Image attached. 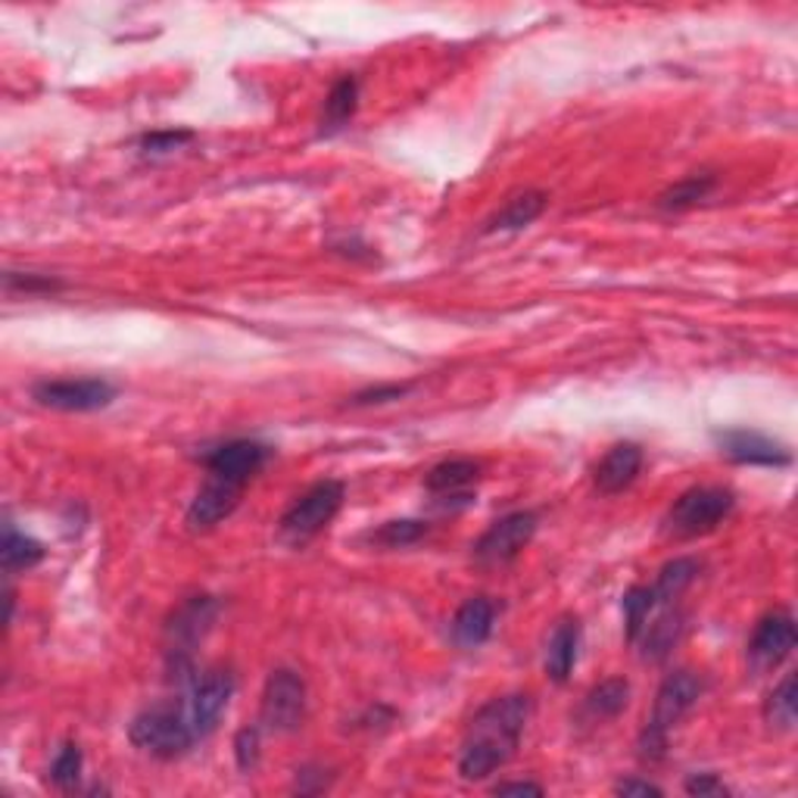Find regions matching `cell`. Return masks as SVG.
Here are the masks:
<instances>
[{
  "label": "cell",
  "instance_id": "1",
  "mask_svg": "<svg viewBox=\"0 0 798 798\" xmlns=\"http://www.w3.org/2000/svg\"><path fill=\"white\" fill-rule=\"evenodd\" d=\"M531 720V698L512 693L487 702L468 724L459 748V774L466 780H487L499 767L509 765L524 727Z\"/></svg>",
  "mask_w": 798,
  "mask_h": 798
},
{
  "label": "cell",
  "instance_id": "2",
  "mask_svg": "<svg viewBox=\"0 0 798 798\" xmlns=\"http://www.w3.org/2000/svg\"><path fill=\"white\" fill-rule=\"evenodd\" d=\"M702 696V681L689 671H674L667 674L665 683L658 686V696L652 705L646 727L640 733V758L646 761H658L665 758L667 736L681 724L683 717L693 712V705Z\"/></svg>",
  "mask_w": 798,
  "mask_h": 798
},
{
  "label": "cell",
  "instance_id": "3",
  "mask_svg": "<svg viewBox=\"0 0 798 798\" xmlns=\"http://www.w3.org/2000/svg\"><path fill=\"white\" fill-rule=\"evenodd\" d=\"M344 497H347V490H344L340 481L313 483V487L284 512L282 521H278V531H282L284 540L294 543V546L309 543L313 536H318V533L331 524L334 515H337L340 505H344Z\"/></svg>",
  "mask_w": 798,
  "mask_h": 798
},
{
  "label": "cell",
  "instance_id": "4",
  "mask_svg": "<svg viewBox=\"0 0 798 798\" xmlns=\"http://www.w3.org/2000/svg\"><path fill=\"white\" fill-rule=\"evenodd\" d=\"M129 736L141 751H147L153 758H163V761L182 758L197 739L187 715L178 708H168V705H156V708L134 717Z\"/></svg>",
  "mask_w": 798,
  "mask_h": 798
},
{
  "label": "cell",
  "instance_id": "5",
  "mask_svg": "<svg viewBox=\"0 0 798 798\" xmlns=\"http://www.w3.org/2000/svg\"><path fill=\"white\" fill-rule=\"evenodd\" d=\"M736 497L724 487H693L667 512V531L677 536H702L717 531L730 518Z\"/></svg>",
  "mask_w": 798,
  "mask_h": 798
},
{
  "label": "cell",
  "instance_id": "6",
  "mask_svg": "<svg viewBox=\"0 0 798 798\" xmlns=\"http://www.w3.org/2000/svg\"><path fill=\"white\" fill-rule=\"evenodd\" d=\"M306 717V683L297 671L278 667L272 671L263 689V708H259V724L272 733L297 730Z\"/></svg>",
  "mask_w": 798,
  "mask_h": 798
},
{
  "label": "cell",
  "instance_id": "7",
  "mask_svg": "<svg viewBox=\"0 0 798 798\" xmlns=\"http://www.w3.org/2000/svg\"><path fill=\"white\" fill-rule=\"evenodd\" d=\"M533 533H536L533 512H509L481 533V540L474 543V559L487 567L509 565L528 549Z\"/></svg>",
  "mask_w": 798,
  "mask_h": 798
},
{
  "label": "cell",
  "instance_id": "8",
  "mask_svg": "<svg viewBox=\"0 0 798 798\" xmlns=\"http://www.w3.org/2000/svg\"><path fill=\"white\" fill-rule=\"evenodd\" d=\"M32 397L38 406H48L57 412H98L116 399V387L100 378H69V381L34 383Z\"/></svg>",
  "mask_w": 798,
  "mask_h": 798
},
{
  "label": "cell",
  "instance_id": "9",
  "mask_svg": "<svg viewBox=\"0 0 798 798\" xmlns=\"http://www.w3.org/2000/svg\"><path fill=\"white\" fill-rule=\"evenodd\" d=\"M796 640V617L789 612H770L758 621V627L748 640V662L758 671L777 667L792 655Z\"/></svg>",
  "mask_w": 798,
  "mask_h": 798
},
{
  "label": "cell",
  "instance_id": "10",
  "mask_svg": "<svg viewBox=\"0 0 798 798\" xmlns=\"http://www.w3.org/2000/svg\"><path fill=\"white\" fill-rule=\"evenodd\" d=\"M234 693V677L228 671H209L206 677H200L191 689L184 715L191 720V727L197 736H206L218 724L222 712L228 708Z\"/></svg>",
  "mask_w": 798,
  "mask_h": 798
},
{
  "label": "cell",
  "instance_id": "11",
  "mask_svg": "<svg viewBox=\"0 0 798 798\" xmlns=\"http://www.w3.org/2000/svg\"><path fill=\"white\" fill-rule=\"evenodd\" d=\"M241 493H244V483L209 474V481L200 487L197 497L191 499V505H187L191 531H209V528H216L218 521H225L237 509Z\"/></svg>",
  "mask_w": 798,
  "mask_h": 798
},
{
  "label": "cell",
  "instance_id": "12",
  "mask_svg": "<svg viewBox=\"0 0 798 798\" xmlns=\"http://www.w3.org/2000/svg\"><path fill=\"white\" fill-rule=\"evenodd\" d=\"M720 452L739 466L782 468L792 462V452L758 431H720L715 437Z\"/></svg>",
  "mask_w": 798,
  "mask_h": 798
},
{
  "label": "cell",
  "instance_id": "13",
  "mask_svg": "<svg viewBox=\"0 0 798 798\" xmlns=\"http://www.w3.org/2000/svg\"><path fill=\"white\" fill-rule=\"evenodd\" d=\"M272 449L266 443H256V440H228L216 447L206 456V468L209 474L225 478L234 483H247L259 468L266 466Z\"/></svg>",
  "mask_w": 798,
  "mask_h": 798
},
{
  "label": "cell",
  "instance_id": "14",
  "mask_svg": "<svg viewBox=\"0 0 798 798\" xmlns=\"http://www.w3.org/2000/svg\"><path fill=\"white\" fill-rule=\"evenodd\" d=\"M497 627V602L487 596H471L452 617V640L462 648H478L490 640Z\"/></svg>",
  "mask_w": 798,
  "mask_h": 798
},
{
  "label": "cell",
  "instance_id": "15",
  "mask_svg": "<svg viewBox=\"0 0 798 798\" xmlns=\"http://www.w3.org/2000/svg\"><path fill=\"white\" fill-rule=\"evenodd\" d=\"M643 468V449L636 443H617L605 452V459L596 466V487L598 493L615 497L621 490H627Z\"/></svg>",
  "mask_w": 798,
  "mask_h": 798
},
{
  "label": "cell",
  "instance_id": "16",
  "mask_svg": "<svg viewBox=\"0 0 798 798\" xmlns=\"http://www.w3.org/2000/svg\"><path fill=\"white\" fill-rule=\"evenodd\" d=\"M216 608H218L216 598L194 596L187 605H184L182 612L175 615V621H172V640H175V643L168 648L175 658L187 655L200 636L209 631V624H213V617H216Z\"/></svg>",
  "mask_w": 798,
  "mask_h": 798
},
{
  "label": "cell",
  "instance_id": "17",
  "mask_svg": "<svg viewBox=\"0 0 798 798\" xmlns=\"http://www.w3.org/2000/svg\"><path fill=\"white\" fill-rule=\"evenodd\" d=\"M577 648H581V624H577V617H562L549 636L546 658H543L549 681L565 683L571 677L574 662H577Z\"/></svg>",
  "mask_w": 798,
  "mask_h": 798
},
{
  "label": "cell",
  "instance_id": "18",
  "mask_svg": "<svg viewBox=\"0 0 798 798\" xmlns=\"http://www.w3.org/2000/svg\"><path fill=\"white\" fill-rule=\"evenodd\" d=\"M543 209H546V194L543 191H524V194L509 200L502 213L490 218L487 232H521L543 216Z\"/></svg>",
  "mask_w": 798,
  "mask_h": 798
},
{
  "label": "cell",
  "instance_id": "19",
  "mask_svg": "<svg viewBox=\"0 0 798 798\" xmlns=\"http://www.w3.org/2000/svg\"><path fill=\"white\" fill-rule=\"evenodd\" d=\"M356 106H359V82L352 75H344L337 79L334 88L328 91V100H325V113H321V132L331 134L340 132L347 125L349 119L356 116Z\"/></svg>",
  "mask_w": 798,
  "mask_h": 798
},
{
  "label": "cell",
  "instance_id": "20",
  "mask_svg": "<svg viewBox=\"0 0 798 798\" xmlns=\"http://www.w3.org/2000/svg\"><path fill=\"white\" fill-rule=\"evenodd\" d=\"M698 574L696 559H674L662 567L658 581L652 586V596H655V608H665V605H677V598L693 586Z\"/></svg>",
  "mask_w": 798,
  "mask_h": 798
},
{
  "label": "cell",
  "instance_id": "21",
  "mask_svg": "<svg viewBox=\"0 0 798 798\" xmlns=\"http://www.w3.org/2000/svg\"><path fill=\"white\" fill-rule=\"evenodd\" d=\"M481 474V466L471 462V459H449V462H440L428 471V490L431 493H440V497H456L462 493L466 487L478 481Z\"/></svg>",
  "mask_w": 798,
  "mask_h": 798
},
{
  "label": "cell",
  "instance_id": "22",
  "mask_svg": "<svg viewBox=\"0 0 798 798\" xmlns=\"http://www.w3.org/2000/svg\"><path fill=\"white\" fill-rule=\"evenodd\" d=\"M631 702V683L624 677H612V681H602L586 696V715H593L596 720H612L617 717Z\"/></svg>",
  "mask_w": 798,
  "mask_h": 798
},
{
  "label": "cell",
  "instance_id": "23",
  "mask_svg": "<svg viewBox=\"0 0 798 798\" xmlns=\"http://www.w3.org/2000/svg\"><path fill=\"white\" fill-rule=\"evenodd\" d=\"M798 717V689L796 674H786L780 686L767 696L765 702V720L774 730H792Z\"/></svg>",
  "mask_w": 798,
  "mask_h": 798
},
{
  "label": "cell",
  "instance_id": "24",
  "mask_svg": "<svg viewBox=\"0 0 798 798\" xmlns=\"http://www.w3.org/2000/svg\"><path fill=\"white\" fill-rule=\"evenodd\" d=\"M44 559V546L34 540V536H25L19 533L13 524H7L3 531V571L7 574H17V571H29L38 562Z\"/></svg>",
  "mask_w": 798,
  "mask_h": 798
},
{
  "label": "cell",
  "instance_id": "25",
  "mask_svg": "<svg viewBox=\"0 0 798 798\" xmlns=\"http://www.w3.org/2000/svg\"><path fill=\"white\" fill-rule=\"evenodd\" d=\"M424 533H428V524H424V521L402 518V521H387V524H381L378 531L368 533V540H371L375 546L402 549V546H412V543H418Z\"/></svg>",
  "mask_w": 798,
  "mask_h": 798
},
{
  "label": "cell",
  "instance_id": "26",
  "mask_svg": "<svg viewBox=\"0 0 798 798\" xmlns=\"http://www.w3.org/2000/svg\"><path fill=\"white\" fill-rule=\"evenodd\" d=\"M712 187H715V175H689L681 184H674L671 191H665L658 206L662 209H689V206H696L698 200L708 197Z\"/></svg>",
  "mask_w": 798,
  "mask_h": 798
},
{
  "label": "cell",
  "instance_id": "27",
  "mask_svg": "<svg viewBox=\"0 0 798 798\" xmlns=\"http://www.w3.org/2000/svg\"><path fill=\"white\" fill-rule=\"evenodd\" d=\"M621 608H624V624H627V640H636L640 631L646 627L648 615L655 612V596H652V586H631L624 598H621Z\"/></svg>",
  "mask_w": 798,
  "mask_h": 798
},
{
  "label": "cell",
  "instance_id": "28",
  "mask_svg": "<svg viewBox=\"0 0 798 798\" xmlns=\"http://www.w3.org/2000/svg\"><path fill=\"white\" fill-rule=\"evenodd\" d=\"M79 777H82V748L75 743H66L50 765V782L60 789H75Z\"/></svg>",
  "mask_w": 798,
  "mask_h": 798
},
{
  "label": "cell",
  "instance_id": "29",
  "mask_svg": "<svg viewBox=\"0 0 798 798\" xmlns=\"http://www.w3.org/2000/svg\"><path fill=\"white\" fill-rule=\"evenodd\" d=\"M234 758H237V767L247 770V774L259 765V730H256V727H247V730L237 733V739H234Z\"/></svg>",
  "mask_w": 798,
  "mask_h": 798
},
{
  "label": "cell",
  "instance_id": "30",
  "mask_svg": "<svg viewBox=\"0 0 798 798\" xmlns=\"http://www.w3.org/2000/svg\"><path fill=\"white\" fill-rule=\"evenodd\" d=\"M187 141H194V132H175V129H168V132H150L141 137V150L144 153H172V150H178L182 144Z\"/></svg>",
  "mask_w": 798,
  "mask_h": 798
},
{
  "label": "cell",
  "instance_id": "31",
  "mask_svg": "<svg viewBox=\"0 0 798 798\" xmlns=\"http://www.w3.org/2000/svg\"><path fill=\"white\" fill-rule=\"evenodd\" d=\"M412 387L409 383H387V387H371L352 397V406H375V402H390V399L406 397Z\"/></svg>",
  "mask_w": 798,
  "mask_h": 798
},
{
  "label": "cell",
  "instance_id": "32",
  "mask_svg": "<svg viewBox=\"0 0 798 798\" xmlns=\"http://www.w3.org/2000/svg\"><path fill=\"white\" fill-rule=\"evenodd\" d=\"M686 792H689V796H727L730 789L717 780L715 774H693V777L686 780Z\"/></svg>",
  "mask_w": 798,
  "mask_h": 798
},
{
  "label": "cell",
  "instance_id": "33",
  "mask_svg": "<svg viewBox=\"0 0 798 798\" xmlns=\"http://www.w3.org/2000/svg\"><path fill=\"white\" fill-rule=\"evenodd\" d=\"M7 287H10V290H22V294H34V290H57L60 284L50 282V278H34V275L19 278L17 272H10V275H7Z\"/></svg>",
  "mask_w": 798,
  "mask_h": 798
},
{
  "label": "cell",
  "instance_id": "34",
  "mask_svg": "<svg viewBox=\"0 0 798 798\" xmlns=\"http://www.w3.org/2000/svg\"><path fill=\"white\" fill-rule=\"evenodd\" d=\"M617 796H662V786L646 780H621L615 786Z\"/></svg>",
  "mask_w": 798,
  "mask_h": 798
},
{
  "label": "cell",
  "instance_id": "35",
  "mask_svg": "<svg viewBox=\"0 0 798 798\" xmlns=\"http://www.w3.org/2000/svg\"><path fill=\"white\" fill-rule=\"evenodd\" d=\"M497 796H543V786H536V782H499L497 789H493Z\"/></svg>",
  "mask_w": 798,
  "mask_h": 798
}]
</instances>
